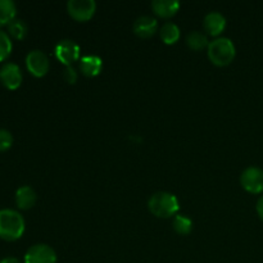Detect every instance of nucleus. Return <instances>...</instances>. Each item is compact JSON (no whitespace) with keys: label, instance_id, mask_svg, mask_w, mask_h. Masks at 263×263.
Here are the masks:
<instances>
[{"label":"nucleus","instance_id":"obj_21","mask_svg":"<svg viewBox=\"0 0 263 263\" xmlns=\"http://www.w3.org/2000/svg\"><path fill=\"white\" fill-rule=\"evenodd\" d=\"M13 144V135L10 131L5 128H0V152H5L12 146Z\"/></svg>","mask_w":263,"mask_h":263},{"label":"nucleus","instance_id":"obj_1","mask_svg":"<svg viewBox=\"0 0 263 263\" xmlns=\"http://www.w3.org/2000/svg\"><path fill=\"white\" fill-rule=\"evenodd\" d=\"M25 218L14 210H0V238L7 241L18 240L25 233Z\"/></svg>","mask_w":263,"mask_h":263},{"label":"nucleus","instance_id":"obj_3","mask_svg":"<svg viewBox=\"0 0 263 263\" xmlns=\"http://www.w3.org/2000/svg\"><path fill=\"white\" fill-rule=\"evenodd\" d=\"M207 49L210 61L218 67L229 66L236 55L235 45L229 37L213 39L212 41H210Z\"/></svg>","mask_w":263,"mask_h":263},{"label":"nucleus","instance_id":"obj_24","mask_svg":"<svg viewBox=\"0 0 263 263\" xmlns=\"http://www.w3.org/2000/svg\"><path fill=\"white\" fill-rule=\"evenodd\" d=\"M0 263H21V262L18 261L17 258H14V257H7V258L2 259Z\"/></svg>","mask_w":263,"mask_h":263},{"label":"nucleus","instance_id":"obj_2","mask_svg":"<svg viewBox=\"0 0 263 263\" xmlns=\"http://www.w3.org/2000/svg\"><path fill=\"white\" fill-rule=\"evenodd\" d=\"M148 208L152 215L158 218L175 217L180 210L179 199L168 192H157L148 199Z\"/></svg>","mask_w":263,"mask_h":263},{"label":"nucleus","instance_id":"obj_8","mask_svg":"<svg viewBox=\"0 0 263 263\" xmlns=\"http://www.w3.org/2000/svg\"><path fill=\"white\" fill-rule=\"evenodd\" d=\"M25 263H57V253L48 244H35L26 252Z\"/></svg>","mask_w":263,"mask_h":263},{"label":"nucleus","instance_id":"obj_13","mask_svg":"<svg viewBox=\"0 0 263 263\" xmlns=\"http://www.w3.org/2000/svg\"><path fill=\"white\" fill-rule=\"evenodd\" d=\"M36 200H37L36 192L28 185H23V186L18 187L17 192H15V204L20 210H30L36 204Z\"/></svg>","mask_w":263,"mask_h":263},{"label":"nucleus","instance_id":"obj_12","mask_svg":"<svg viewBox=\"0 0 263 263\" xmlns=\"http://www.w3.org/2000/svg\"><path fill=\"white\" fill-rule=\"evenodd\" d=\"M80 69L81 73L86 77L98 76L103 69V59L94 54L84 55L80 59Z\"/></svg>","mask_w":263,"mask_h":263},{"label":"nucleus","instance_id":"obj_10","mask_svg":"<svg viewBox=\"0 0 263 263\" xmlns=\"http://www.w3.org/2000/svg\"><path fill=\"white\" fill-rule=\"evenodd\" d=\"M133 31L141 39L152 37L158 31V21L151 15H140L133 25Z\"/></svg>","mask_w":263,"mask_h":263},{"label":"nucleus","instance_id":"obj_15","mask_svg":"<svg viewBox=\"0 0 263 263\" xmlns=\"http://www.w3.org/2000/svg\"><path fill=\"white\" fill-rule=\"evenodd\" d=\"M159 36L164 44L172 45V44H176L179 41L181 32H180V28L176 23L166 22L159 28Z\"/></svg>","mask_w":263,"mask_h":263},{"label":"nucleus","instance_id":"obj_11","mask_svg":"<svg viewBox=\"0 0 263 263\" xmlns=\"http://www.w3.org/2000/svg\"><path fill=\"white\" fill-rule=\"evenodd\" d=\"M203 26H204V30L207 31L208 35L218 36L225 30L226 17L221 12L213 10V12L205 14L204 20H203Z\"/></svg>","mask_w":263,"mask_h":263},{"label":"nucleus","instance_id":"obj_5","mask_svg":"<svg viewBox=\"0 0 263 263\" xmlns=\"http://www.w3.org/2000/svg\"><path fill=\"white\" fill-rule=\"evenodd\" d=\"M80 53H81V49L79 44L74 43L71 39H63L54 48V55L66 67L72 66L73 62L79 61Z\"/></svg>","mask_w":263,"mask_h":263},{"label":"nucleus","instance_id":"obj_9","mask_svg":"<svg viewBox=\"0 0 263 263\" xmlns=\"http://www.w3.org/2000/svg\"><path fill=\"white\" fill-rule=\"evenodd\" d=\"M22 71L15 63H5L0 68V81L7 89L15 90L22 84Z\"/></svg>","mask_w":263,"mask_h":263},{"label":"nucleus","instance_id":"obj_23","mask_svg":"<svg viewBox=\"0 0 263 263\" xmlns=\"http://www.w3.org/2000/svg\"><path fill=\"white\" fill-rule=\"evenodd\" d=\"M256 210H257V213H258V217L263 221V195L259 198L258 202H257Z\"/></svg>","mask_w":263,"mask_h":263},{"label":"nucleus","instance_id":"obj_22","mask_svg":"<svg viewBox=\"0 0 263 263\" xmlns=\"http://www.w3.org/2000/svg\"><path fill=\"white\" fill-rule=\"evenodd\" d=\"M77 77H79V74H77L76 68H74L73 66L64 67V69H63V79L66 80L67 84H71V85L76 84Z\"/></svg>","mask_w":263,"mask_h":263},{"label":"nucleus","instance_id":"obj_18","mask_svg":"<svg viewBox=\"0 0 263 263\" xmlns=\"http://www.w3.org/2000/svg\"><path fill=\"white\" fill-rule=\"evenodd\" d=\"M17 8L12 0H0V27L15 18Z\"/></svg>","mask_w":263,"mask_h":263},{"label":"nucleus","instance_id":"obj_19","mask_svg":"<svg viewBox=\"0 0 263 263\" xmlns=\"http://www.w3.org/2000/svg\"><path fill=\"white\" fill-rule=\"evenodd\" d=\"M172 228L180 235H189L193 230V220L186 215L177 213L172 220Z\"/></svg>","mask_w":263,"mask_h":263},{"label":"nucleus","instance_id":"obj_7","mask_svg":"<svg viewBox=\"0 0 263 263\" xmlns=\"http://www.w3.org/2000/svg\"><path fill=\"white\" fill-rule=\"evenodd\" d=\"M26 67L32 76L43 77L49 72L50 61L43 50L35 49L26 55Z\"/></svg>","mask_w":263,"mask_h":263},{"label":"nucleus","instance_id":"obj_20","mask_svg":"<svg viewBox=\"0 0 263 263\" xmlns=\"http://www.w3.org/2000/svg\"><path fill=\"white\" fill-rule=\"evenodd\" d=\"M12 40L8 32L0 30V62L5 61L12 53Z\"/></svg>","mask_w":263,"mask_h":263},{"label":"nucleus","instance_id":"obj_6","mask_svg":"<svg viewBox=\"0 0 263 263\" xmlns=\"http://www.w3.org/2000/svg\"><path fill=\"white\" fill-rule=\"evenodd\" d=\"M240 185L251 194L263 193V170L251 166L244 170L240 175Z\"/></svg>","mask_w":263,"mask_h":263},{"label":"nucleus","instance_id":"obj_14","mask_svg":"<svg viewBox=\"0 0 263 263\" xmlns=\"http://www.w3.org/2000/svg\"><path fill=\"white\" fill-rule=\"evenodd\" d=\"M151 5L153 12L161 18L174 17L180 9V2L177 0H153Z\"/></svg>","mask_w":263,"mask_h":263},{"label":"nucleus","instance_id":"obj_16","mask_svg":"<svg viewBox=\"0 0 263 263\" xmlns=\"http://www.w3.org/2000/svg\"><path fill=\"white\" fill-rule=\"evenodd\" d=\"M186 44L192 50L200 51L204 48H208L210 40H208V36L205 33L200 32V31H192V32L187 33Z\"/></svg>","mask_w":263,"mask_h":263},{"label":"nucleus","instance_id":"obj_17","mask_svg":"<svg viewBox=\"0 0 263 263\" xmlns=\"http://www.w3.org/2000/svg\"><path fill=\"white\" fill-rule=\"evenodd\" d=\"M7 28H8V35L12 36V37L15 39V40H22V39H25L26 36H27V32H28L27 23H26L23 20H21V18H17V17L8 23Z\"/></svg>","mask_w":263,"mask_h":263},{"label":"nucleus","instance_id":"obj_4","mask_svg":"<svg viewBox=\"0 0 263 263\" xmlns=\"http://www.w3.org/2000/svg\"><path fill=\"white\" fill-rule=\"evenodd\" d=\"M67 12L77 22H86L97 12V3L94 0H68Z\"/></svg>","mask_w":263,"mask_h":263}]
</instances>
